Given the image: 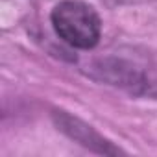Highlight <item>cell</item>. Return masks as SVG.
Segmentation results:
<instances>
[{
	"mask_svg": "<svg viewBox=\"0 0 157 157\" xmlns=\"http://www.w3.org/2000/svg\"><path fill=\"white\" fill-rule=\"evenodd\" d=\"M91 80L126 91L128 94L157 100V57L135 50L109 52L83 65Z\"/></svg>",
	"mask_w": 157,
	"mask_h": 157,
	"instance_id": "6da1fadb",
	"label": "cell"
},
{
	"mask_svg": "<svg viewBox=\"0 0 157 157\" xmlns=\"http://www.w3.org/2000/svg\"><path fill=\"white\" fill-rule=\"evenodd\" d=\"M117 4H135V2H146V0H115Z\"/></svg>",
	"mask_w": 157,
	"mask_h": 157,
	"instance_id": "277c9868",
	"label": "cell"
},
{
	"mask_svg": "<svg viewBox=\"0 0 157 157\" xmlns=\"http://www.w3.org/2000/svg\"><path fill=\"white\" fill-rule=\"evenodd\" d=\"M56 35L76 50H93L102 37V19L83 0H61L50 13Z\"/></svg>",
	"mask_w": 157,
	"mask_h": 157,
	"instance_id": "7a4b0ae2",
	"label": "cell"
},
{
	"mask_svg": "<svg viewBox=\"0 0 157 157\" xmlns=\"http://www.w3.org/2000/svg\"><path fill=\"white\" fill-rule=\"evenodd\" d=\"M50 117L57 131H61L65 137L87 148L93 153H98V155H124L126 153L122 148H118L109 139H105L96 128H93L85 120L74 117L72 113L65 109H52Z\"/></svg>",
	"mask_w": 157,
	"mask_h": 157,
	"instance_id": "3957f363",
	"label": "cell"
}]
</instances>
